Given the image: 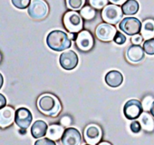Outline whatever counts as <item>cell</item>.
Returning a JSON list of instances; mask_svg holds the SVG:
<instances>
[{
	"label": "cell",
	"instance_id": "8d00e7d4",
	"mask_svg": "<svg viewBox=\"0 0 154 145\" xmlns=\"http://www.w3.org/2000/svg\"><path fill=\"white\" fill-rule=\"evenodd\" d=\"M149 111H150V113H151V115L154 117V101H153V103H152V105H151V107H150Z\"/></svg>",
	"mask_w": 154,
	"mask_h": 145
},
{
	"label": "cell",
	"instance_id": "4dcf8cb0",
	"mask_svg": "<svg viewBox=\"0 0 154 145\" xmlns=\"http://www.w3.org/2000/svg\"><path fill=\"white\" fill-rule=\"evenodd\" d=\"M142 39H143V37L138 34V35H132V37H131V42H132L133 45H140V44L142 42Z\"/></svg>",
	"mask_w": 154,
	"mask_h": 145
},
{
	"label": "cell",
	"instance_id": "f1b7e54d",
	"mask_svg": "<svg viewBox=\"0 0 154 145\" xmlns=\"http://www.w3.org/2000/svg\"><path fill=\"white\" fill-rule=\"evenodd\" d=\"M152 103H153V99H152V97H150V96H147V97H145V98L143 99L142 103H141L143 109H144V110H146V111L149 110V109H150V107H151V105H152Z\"/></svg>",
	"mask_w": 154,
	"mask_h": 145
},
{
	"label": "cell",
	"instance_id": "8992f818",
	"mask_svg": "<svg viewBox=\"0 0 154 145\" xmlns=\"http://www.w3.org/2000/svg\"><path fill=\"white\" fill-rule=\"evenodd\" d=\"M142 23L136 17H124L119 24V28L122 32L128 35H135L140 33Z\"/></svg>",
	"mask_w": 154,
	"mask_h": 145
},
{
	"label": "cell",
	"instance_id": "277c9868",
	"mask_svg": "<svg viewBox=\"0 0 154 145\" xmlns=\"http://www.w3.org/2000/svg\"><path fill=\"white\" fill-rule=\"evenodd\" d=\"M49 8L45 0H33L28 7L27 13L29 17L35 20H41L46 17Z\"/></svg>",
	"mask_w": 154,
	"mask_h": 145
},
{
	"label": "cell",
	"instance_id": "9a60e30c",
	"mask_svg": "<svg viewBox=\"0 0 154 145\" xmlns=\"http://www.w3.org/2000/svg\"><path fill=\"white\" fill-rule=\"evenodd\" d=\"M144 50L140 45H131L126 53L127 59L131 63H139L144 58Z\"/></svg>",
	"mask_w": 154,
	"mask_h": 145
},
{
	"label": "cell",
	"instance_id": "5b68a950",
	"mask_svg": "<svg viewBox=\"0 0 154 145\" xmlns=\"http://www.w3.org/2000/svg\"><path fill=\"white\" fill-rule=\"evenodd\" d=\"M122 10L117 5H107L104 8H103L102 17L103 19L111 25H116L122 19Z\"/></svg>",
	"mask_w": 154,
	"mask_h": 145
},
{
	"label": "cell",
	"instance_id": "d590c367",
	"mask_svg": "<svg viewBox=\"0 0 154 145\" xmlns=\"http://www.w3.org/2000/svg\"><path fill=\"white\" fill-rule=\"evenodd\" d=\"M3 85H4V77H3V76L1 75V72H0V89L2 88Z\"/></svg>",
	"mask_w": 154,
	"mask_h": 145
},
{
	"label": "cell",
	"instance_id": "4316f807",
	"mask_svg": "<svg viewBox=\"0 0 154 145\" xmlns=\"http://www.w3.org/2000/svg\"><path fill=\"white\" fill-rule=\"evenodd\" d=\"M126 40H127V38H126V36H125L122 33H121V32H119V31L116 32L115 36H114V38H113V41H114L115 44L122 45H124V44L126 43Z\"/></svg>",
	"mask_w": 154,
	"mask_h": 145
},
{
	"label": "cell",
	"instance_id": "f546056e",
	"mask_svg": "<svg viewBox=\"0 0 154 145\" xmlns=\"http://www.w3.org/2000/svg\"><path fill=\"white\" fill-rule=\"evenodd\" d=\"M131 131L133 132V133H139L141 130V126H140V123L138 122V121H134L131 123Z\"/></svg>",
	"mask_w": 154,
	"mask_h": 145
},
{
	"label": "cell",
	"instance_id": "3957f363",
	"mask_svg": "<svg viewBox=\"0 0 154 145\" xmlns=\"http://www.w3.org/2000/svg\"><path fill=\"white\" fill-rule=\"evenodd\" d=\"M63 25L70 33H79L82 31L84 23L82 16L75 11H68L63 16Z\"/></svg>",
	"mask_w": 154,
	"mask_h": 145
},
{
	"label": "cell",
	"instance_id": "ac0fdd59",
	"mask_svg": "<svg viewBox=\"0 0 154 145\" xmlns=\"http://www.w3.org/2000/svg\"><path fill=\"white\" fill-rule=\"evenodd\" d=\"M139 122L140 123L141 128L146 131H154V120L152 115L148 113H142L139 117Z\"/></svg>",
	"mask_w": 154,
	"mask_h": 145
},
{
	"label": "cell",
	"instance_id": "603a6c76",
	"mask_svg": "<svg viewBox=\"0 0 154 145\" xmlns=\"http://www.w3.org/2000/svg\"><path fill=\"white\" fill-rule=\"evenodd\" d=\"M65 1L67 8L73 11L82 9L85 3V0H65Z\"/></svg>",
	"mask_w": 154,
	"mask_h": 145
},
{
	"label": "cell",
	"instance_id": "d4e9b609",
	"mask_svg": "<svg viewBox=\"0 0 154 145\" xmlns=\"http://www.w3.org/2000/svg\"><path fill=\"white\" fill-rule=\"evenodd\" d=\"M12 5L18 9H26L31 4V0H11Z\"/></svg>",
	"mask_w": 154,
	"mask_h": 145
},
{
	"label": "cell",
	"instance_id": "7402d4cb",
	"mask_svg": "<svg viewBox=\"0 0 154 145\" xmlns=\"http://www.w3.org/2000/svg\"><path fill=\"white\" fill-rule=\"evenodd\" d=\"M80 10H81L80 15L82 16L83 18L86 19V20H91V19L94 18V17L96 15L94 8L92 6H85Z\"/></svg>",
	"mask_w": 154,
	"mask_h": 145
},
{
	"label": "cell",
	"instance_id": "cb8c5ba5",
	"mask_svg": "<svg viewBox=\"0 0 154 145\" xmlns=\"http://www.w3.org/2000/svg\"><path fill=\"white\" fill-rule=\"evenodd\" d=\"M144 52L149 55H154V38L147 39L142 46Z\"/></svg>",
	"mask_w": 154,
	"mask_h": 145
},
{
	"label": "cell",
	"instance_id": "e575fe53",
	"mask_svg": "<svg viewBox=\"0 0 154 145\" xmlns=\"http://www.w3.org/2000/svg\"><path fill=\"white\" fill-rule=\"evenodd\" d=\"M68 35H69V37H70V39H71V40H76V38H77V35H76V33H70Z\"/></svg>",
	"mask_w": 154,
	"mask_h": 145
},
{
	"label": "cell",
	"instance_id": "8fae6325",
	"mask_svg": "<svg viewBox=\"0 0 154 145\" xmlns=\"http://www.w3.org/2000/svg\"><path fill=\"white\" fill-rule=\"evenodd\" d=\"M85 141L90 145H96L100 142L103 132L101 128L96 124H90L88 125L84 132Z\"/></svg>",
	"mask_w": 154,
	"mask_h": 145
},
{
	"label": "cell",
	"instance_id": "e0dca14e",
	"mask_svg": "<svg viewBox=\"0 0 154 145\" xmlns=\"http://www.w3.org/2000/svg\"><path fill=\"white\" fill-rule=\"evenodd\" d=\"M48 130V125L45 122L42 120L35 121L31 127V134L34 138L39 139L46 135Z\"/></svg>",
	"mask_w": 154,
	"mask_h": 145
},
{
	"label": "cell",
	"instance_id": "836d02e7",
	"mask_svg": "<svg viewBox=\"0 0 154 145\" xmlns=\"http://www.w3.org/2000/svg\"><path fill=\"white\" fill-rule=\"evenodd\" d=\"M127 0H110V2H112L114 5H123Z\"/></svg>",
	"mask_w": 154,
	"mask_h": 145
},
{
	"label": "cell",
	"instance_id": "d6986e66",
	"mask_svg": "<svg viewBox=\"0 0 154 145\" xmlns=\"http://www.w3.org/2000/svg\"><path fill=\"white\" fill-rule=\"evenodd\" d=\"M140 34H141V36L145 38L146 40L154 38V20L153 19H146L142 23Z\"/></svg>",
	"mask_w": 154,
	"mask_h": 145
},
{
	"label": "cell",
	"instance_id": "83f0119b",
	"mask_svg": "<svg viewBox=\"0 0 154 145\" xmlns=\"http://www.w3.org/2000/svg\"><path fill=\"white\" fill-rule=\"evenodd\" d=\"M35 145H56V143L49 138H42L37 140L35 142Z\"/></svg>",
	"mask_w": 154,
	"mask_h": 145
},
{
	"label": "cell",
	"instance_id": "5bb4252c",
	"mask_svg": "<svg viewBox=\"0 0 154 145\" xmlns=\"http://www.w3.org/2000/svg\"><path fill=\"white\" fill-rule=\"evenodd\" d=\"M16 111L11 106H5L0 109V128H8L15 121Z\"/></svg>",
	"mask_w": 154,
	"mask_h": 145
},
{
	"label": "cell",
	"instance_id": "30bf717a",
	"mask_svg": "<svg viewBox=\"0 0 154 145\" xmlns=\"http://www.w3.org/2000/svg\"><path fill=\"white\" fill-rule=\"evenodd\" d=\"M116 32V28L108 23L100 24L95 29V35L97 38L103 42H110L113 40Z\"/></svg>",
	"mask_w": 154,
	"mask_h": 145
},
{
	"label": "cell",
	"instance_id": "484cf974",
	"mask_svg": "<svg viewBox=\"0 0 154 145\" xmlns=\"http://www.w3.org/2000/svg\"><path fill=\"white\" fill-rule=\"evenodd\" d=\"M89 3L94 8L102 9V8H104L107 6L108 0H89Z\"/></svg>",
	"mask_w": 154,
	"mask_h": 145
},
{
	"label": "cell",
	"instance_id": "2e32d148",
	"mask_svg": "<svg viewBox=\"0 0 154 145\" xmlns=\"http://www.w3.org/2000/svg\"><path fill=\"white\" fill-rule=\"evenodd\" d=\"M123 82V76L121 72L112 70L108 72L105 76V83L108 86L112 88L119 87Z\"/></svg>",
	"mask_w": 154,
	"mask_h": 145
},
{
	"label": "cell",
	"instance_id": "9c48e42d",
	"mask_svg": "<svg viewBox=\"0 0 154 145\" xmlns=\"http://www.w3.org/2000/svg\"><path fill=\"white\" fill-rule=\"evenodd\" d=\"M32 121H33V115L27 108L21 107L16 111L15 122L20 129L26 130L31 125Z\"/></svg>",
	"mask_w": 154,
	"mask_h": 145
},
{
	"label": "cell",
	"instance_id": "ffe728a7",
	"mask_svg": "<svg viewBox=\"0 0 154 145\" xmlns=\"http://www.w3.org/2000/svg\"><path fill=\"white\" fill-rule=\"evenodd\" d=\"M140 9V5L136 0H127V1L122 5V13L126 16H133L138 13Z\"/></svg>",
	"mask_w": 154,
	"mask_h": 145
},
{
	"label": "cell",
	"instance_id": "d6a6232c",
	"mask_svg": "<svg viewBox=\"0 0 154 145\" xmlns=\"http://www.w3.org/2000/svg\"><path fill=\"white\" fill-rule=\"evenodd\" d=\"M5 106H7V99L2 94H0V109L4 108Z\"/></svg>",
	"mask_w": 154,
	"mask_h": 145
},
{
	"label": "cell",
	"instance_id": "7a4b0ae2",
	"mask_svg": "<svg viewBox=\"0 0 154 145\" xmlns=\"http://www.w3.org/2000/svg\"><path fill=\"white\" fill-rule=\"evenodd\" d=\"M37 107L42 113L51 117H55L61 112L59 100L54 95L49 94H43L38 98Z\"/></svg>",
	"mask_w": 154,
	"mask_h": 145
},
{
	"label": "cell",
	"instance_id": "44dd1931",
	"mask_svg": "<svg viewBox=\"0 0 154 145\" xmlns=\"http://www.w3.org/2000/svg\"><path fill=\"white\" fill-rule=\"evenodd\" d=\"M63 132H64V130L62 125L52 124L48 127L46 136H47V138H49L53 140H59L62 138Z\"/></svg>",
	"mask_w": 154,
	"mask_h": 145
},
{
	"label": "cell",
	"instance_id": "ba28073f",
	"mask_svg": "<svg viewBox=\"0 0 154 145\" xmlns=\"http://www.w3.org/2000/svg\"><path fill=\"white\" fill-rule=\"evenodd\" d=\"M79 58L76 53L72 50H68L61 54L59 58L60 65L63 69L70 71L73 70L78 64Z\"/></svg>",
	"mask_w": 154,
	"mask_h": 145
},
{
	"label": "cell",
	"instance_id": "ab89813d",
	"mask_svg": "<svg viewBox=\"0 0 154 145\" xmlns=\"http://www.w3.org/2000/svg\"><path fill=\"white\" fill-rule=\"evenodd\" d=\"M86 145H90V144H86Z\"/></svg>",
	"mask_w": 154,
	"mask_h": 145
},
{
	"label": "cell",
	"instance_id": "7c38bea8",
	"mask_svg": "<svg viewBox=\"0 0 154 145\" xmlns=\"http://www.w3.org/2000/svg\"><path fill=\"white\" fill-rule=\"evenodd\" d=\"M63 145H81L82 135L75 128H67L61 138Z\"/></svg>",
	"mask_w": 154,
	"mask_h": 145
},
{
	"label": "cell",
	"instance_id": "4fadbf2b",
	"mask_svg": "<svg viewBox=\"0 0 154 145\" xmlns=\"http://www.w3.org/2000/svg\"><path fill=\"white\" fill-rule=\"evenodd\" d=\"M75 42L77 47L84 52L91 50L94 46V37L92 34L87 30L81 31L77 34V38Z\"/></svg>",
	"mask_w": 154,
	"mask_h": 145
},
{
	"label": "cell",
	"instance_id": "f35d334b",
	"mask_svg": "<svg viewBox=\"0 0 154 145\" xmlns=\"http://www.w3.org/2000/svg\"><path fill=\"white\" fill-rule=\"evenodd\" d=\"M0 61H1V54H0Z\"/></svg>",
	"mask_w": 154,
	"mask_h": 145
},
{
	"label": "cell",
	"instance_id": "52a82bcc",
	"mask_svg": "<svg viewBox=\"0 0 154 145\" xmlns=\"http://www.w3.org/2000/svg\"><path fill=\"white\" fill-rule=\"evenodd\" d=\"M143 107L140 101L136 99L129 100L123 107V113L124 116L129 120H135L140 116L142 113Z\"/></svg>",
	"mask_w": 154,
	"mask_h": 145
},
{
	"label": "cell",
	"instance_id": "1f68e13d",
	"mask_svg": "<svg viewBox=\"0 0 154 145\" xmlns=\"http://www.w3.org/2000/svg\"><path fill=\"white\" fill-rule=\"evenodd\" d=\"M60 122L63 126H69L72 123V119L69 116H63Z\"/></svg>",
	"mask_w": 154,
	"mask_h": 145
},
{
	"label": "cell",
	"instance_id": "74e56055",
	"mask_svg": "<svg viewBox=\"0 0 154 145\" xmlns=\"http://www.w3.org/2000/svg\"><path fill=\"white\" fill-rule=\"evenodd\" d=\"M98 145H112V144L110 142H107V141H103V142L98 143Z\"/></svg>",
	"mask_w": 154,
	"mask_h": 145
},
{
	"label": "cell",
	"instance_id": "6da1fadb",
	"mask_svg": "<svg viewBox=\"0 0 154 145\" xmlns=\"http://www.w3.org/2000/svg\"><path fill=\"white\" fill-rule=\"evenodd\" d=\"M46 45L53 51L62 52L72 46V40L65 32L61 30H54L47 35Z\"/></svg>",
	"mask_w": 154,
	"mask_h": 145
}]
</instances>
